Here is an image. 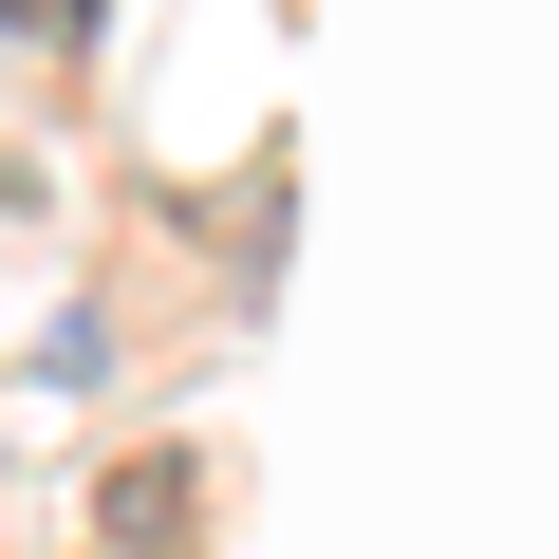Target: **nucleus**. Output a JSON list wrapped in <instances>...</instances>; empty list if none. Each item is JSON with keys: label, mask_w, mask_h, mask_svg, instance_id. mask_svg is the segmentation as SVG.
I'll return each instance as SVG.
<instances>
[{"label": "nucleus", "mask_w": 559, "mask_h": 559, "mask_svg": "<svg viewBox=\"0 0 559 559\" xmlns=\"http://www.w3.org/2000/svg\"><path fill=\"white\" fill-rule=\"evenodd\" d=\"M187 540V466H112V559H168Z\"/></svg>", "instance_id": "obj_1"}, {"label": "nucleus", "mask_w": 559, "mask_h": 559, "mask_svg": "<svg viewBox=\"0 0 559 559\" xmlns=\"http://www.w3.org/2000/svg\"><path fill=\"white\" fill-rule=\"evenodd\" d=\"M75 20H94V0H38V38H75Z\"/></svg>", "instance_id": "obj_2"}]
</instances>
